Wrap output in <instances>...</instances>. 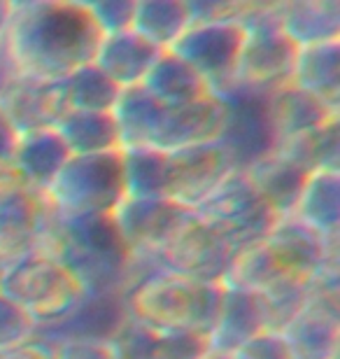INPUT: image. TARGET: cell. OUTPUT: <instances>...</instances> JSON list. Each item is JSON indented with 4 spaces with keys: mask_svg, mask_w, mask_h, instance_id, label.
I'll return each instance as SVG.
<instances>
[{
    "mask_svg": "<svg viewBox=\"0 0 340 359\" xmlns=\"http://www.w3.org/2000/svg\"><path fill=\"white\" fill-rule=\"evenodd\" d=\"M103 42L86 3L31 0L10 3L0 47L19 77L63 82L89 66Z\"/></svg>",
    "mask_w": 340,
    "mask_h": 359,
    "instance_id": "obj_1",
    "label": "cell"
},
{
    "mask_svg": "<svg viewBox=\"0 0 340 359\" xmlns=\"http://www.w3.org/2000/svg\"><path fill=\"white\" fill-rule=\"evenodd\" d=\"M38 252L61 262L82 283L86 294H124L131 252L112 215L52 212L40 236Z\"/></svg>",
    "mask_w": 340,
    "mask_h": 359,
    "instance_id": "obj_2",
    "label": "cell"
},
{
    "mask_svg": "<svg viewBox=\"0 0 340 359\" xmlns=\"http://www.w3.org/2000/svg\"><path fill=\"white\" fill-rule=\"evenodd\" d=\"M224 285L158 271L124 294L133 320L154 332H191L210 336L222 308Z\"/></svg>",
    "mask_w": 340,
    "mask_h": 359,
    "instance_id": "obj_3",
    "label": "cell"
},
{
    "mask_svg": "<svg viewBox=\"0 0 340 359\" xmlns=\"http://www.w3.org/2000/svg\"><path fill=\"white\" fill-rule=\"evenodd\" d=\"M0 294L17 304L38 329L61 320L86 292L61 262L33 252L0 271Z\"/></svg>",
    "mask_w": 340,
    "mask_h": 359,
    "instance_id": "obj_4",
    "label": "cell"
},
{
    "mask_svg": "<svg viewBox=\"0 0 340 359\" xmlns=\"http://www.w3.org/2000/svg\"><path fill=\"white\" fill-rule=\"evenodd\" d=\"M240 26L245 40L233 82L266 96L292 84L299 47L280 31V3H254Z\"/></svg>",
    "mask_w": 340,
    "mask_h": 359,
    "instance_id": "obj_5",
    "label": "cell"
},
{
    "mask_svg": "<svg viewBox=\"0 0 340 359\" xmlns=\"http://www.w3.org/2000/svg\"><path fill=\"white\" fill-rule=\"evenodd\" d=\"M45 198L59 215H112L126 198L121 149L70 156L45 189Z\"/></svg>",
    "mask_w": 340,
    "mask_h": 359,
    "instance_id": "obj_6",
    "label": "cell"
},
{
    "mask_svg": "<svg viewBox=\"0 0 340 359\" xmlns=\"http://www.w3.org/2000/svg\"><path fill=\"white\" fill-rule=\"evenodd\" d=\"M196 215L212 224L238 252L264 243L280 219L259 196L247 173L236 168L208 194L196 208Z\"/></svg>",
    "mask_w": 340,
    "mask_h": 359,
    "instance_id": "obj_7",
    "label": "cell"
},
{
    "mask_svg": "<svg viewBox=\"0 0 340 359\" xmlns=\"http://www.w3.org/2000/svg\"><path fill=\"white\" fill-rule=\"evenodd\" d=\"M212 96L224 105V128L217 142L226 149L233 168L247 170L252 163L268 156L278 145L266 105L268 96L236 82L215 91Z\"/></svg>",
    "mask_w": 340,
    "mask_h": 359,
    "instance_id": "obj_8",
    "label": "cell"
},
{
    "mask_svg": "<svg viewBox=\"0 0 340 359\" xmlns=\"http://www.w3.org/2000/svg\"><path fill=\"white\" fill-rule=\"evenodd\" d=\"M238 250L196 212L156 252L158 266L198 283H224Z\"/></svg>",
    "mask_w": 340,
    "mask_h": 359,
    "instance_id": "obj_9",
    "label": "cell"
},
{
    "mask_svg": "<svg viewBox=\"0 0 340 359\" xmlns=\"http://www.w3.org/2000/svg\"><path fill=\"white\" fill-rule=\"evenodd\" d=\"M243 40L245 31L240 24H193L168 52L189 63L215 93L233 82Z\"/></svg>",
    "mask_w": 340,
    "mask_h": 359,
    "instance_id": "obj_10",
    "label": "cell"
},
{
    "mask_svg": "<svg viewBox=\"0 0 340 359\" xmlns=\"http://www.w3.org/2000/svg\"><path fill=\"white\" fill-rule=\"evenodd\" d=\"M193 212L170 198H124L112 210V219L128 252L156 255Z\"/></svg>",
    "mask_w": 340,
    "mask_h": 359,
    "instance_id": "obj_11",
    "label": "cell"
},
{
    "mask_svg": "<svg viewBox=\"0 0 340 359\" xmlns=\"http://www.w3.org/2000/svg\"><path fill=\"white\" fill-rule=\"evenodd\" d=\"M231 170H233V163L219 142L175 149V152H168L163 196L170 198L172 203L196 210Z\"/></svg>",
    "mask_w": 340,
    "mask_h": 359,
    "instance_id": "obj_12",
    "label": "cell"
},
{
    "mask_svg": "<svg viewBox=\"0 0 340 359\" xmlns=\"http://www.w3.org/2000/svg\"><path fill=\"white\" fill-rule=\"evenodd\" d=\"M128 320L124 294H84V299L63 315L61 320L47 327L35 329V336L45 339L52 346L68 341L110 343L119 327Z\"/></svg>",
    "mask_w": 340,
    "mask_h": 359,
    "instance_id": "obj_13",
    "label": "cell"
},
{
    "mask_svg": "<svg viewBox=\"0 0 340 359\" xmlns=\"http://www.w3.org/2000/svg\"><path fill=\"white\" fill-rule=\"evenodd\" d=\"M52 212L45 194L33 187L0 198V271L38 252Z\"/></svg>",
    "mask_w": 340,
    "mask_h": 359,
    "instance_id": "obj_14",
    "label": "cell"
},
{
    "mask_svg": "<svg viewBox=\"0 0 340 359\" xmlns=\"http://www.w3.org/2000/svg\"><path fill=\"white\" fill-rule=\"evenodd\" d=\"M264 245L271 250L287 276L299 278L303 283H308L329 262H338V241L324 238L292 215L275 222Z\"/></svg>",
    "mask_w": 340,
    "mask_h": 359,
    "instance_id": "obj_15",
    "label": "cell"
},
{
    "mask_svg": "<svg viewBox=\"0 0 340 359\" xmlns=\"http://www.w3.org/2000/svg\"><path fill=\"white\" fill-rule=\"evenodd\" d=\"M340 299L310 297L303 311L282 329L294 359H338L340 346Z\"/></svg>",
    "mask_w": 340,
    "mask_h": 359,
    "instance_id": "obj_16",
    "label": "cell"
},
{
    "mask_svg": "<svg viewBox=\"0 0 340 359\" xmlns=\"http://www.w3.org/2000/svg\"><path fill=\"white\" fill-rule=\"evenodd\" d=\"M0 110L19 133L54 128L70 112L61 82H35L19 75L0 89Z\"/></svg>",
    "mask_w": 340,
    "mask_h": 359,
    "instance_id": "obj_17",
    "label": "cell"
},
{
    "mask_svg": "<svg viewBox=\"0 0 340 359\" xmlns=\"http://www.w3.org/2000/svg\"><path fill=\"white\" fill-rule=\"evenodd\" d=\"M222 128H224L222 100L217 96H208L189 105L168 107L151 147L163 149V152H175V149H184V147L210 145V142L219 140Z\"/></svg>",
    "mask_w": 340,
    "mask_h": 359,
    "instance_id": "obj_18",
    "label": "cell"
},
{
    "mask_svg": "<svg viewBox=\"0 0 340 359\" xmlns=\"http://www.w3.org/2000/svg\"><path fill=\"white\" fill-rule=\"evenodd\" d=\"M161 56V49L149 45L133 31L103 35L93 66L107 75L119 89L140 87L144 77Z\"/></svg>",
    "mask_w": 340,
    "mask_h": 359,
    "instance_id": "obj_19",
    "label": "cell"
},
{
    "mask_svg": "<svg viewBox=\"0 0 340 359\" xmlns=\"http://www.w3.org/2000/svg\"><path fill=\"white\" fill-rule=\"evenodd\" d=\"M261 332H266V322L257 294L224 287L219 315L208 336L210 350L233 355L238 348H243Z\"/></svg>",
    "mask_w": 340,
    "mask_h": 359,
    "instance_id": "obj_20",
    "label": "cell"
},
{
    "mask_svg": "<svg viewBox=\"0 0 340 359\" xmlns=\"http://www.w3.org/2000/svg\"><path fill=\"white\" fill-rule=\"evenodd\" d=\"M266 105H268V119L278 142L292 138V135L313 131V128L327 124L340 114V110H334L294 84H287V87L268 93Z\"/></svg>",
    "mask_w": 340,
    "mask_h": 359,
    "instance_id": "obj_21",
    "label": "cell"
},
{
    "mask_svg": "<svg viewBox=\"0 0 340 359\" xmlns=\"http://www.w3.org/2000/svg\"><path fill=\"white\" fill-rule=\"evenodd\" d=\"M292 84L340 110V40L299 47Z\"/></svg>",
    "mask_w": 340,
    "mask_h": 359,
    "instance_id": "obj_22",
    "label": "cell"
},
{
    "mask_svg": "<svg viewBox=\"0 0 340 359\" xmlns=\"http://www.w3.org/2000/svg\"><path fill=\"white\" fill-rule=\"evenodd\" d=\"M280 31L296 47L340 40V3L338 0L280 3Z\"/></svg>",
    "mask_w": 340,
    "mask_h": 359,
    "instance_id": "obj_23",
    "label": "cell"
},
{
    "mask_svg": "<svg viewBox=\"0 0 340 359\" xmlns=\"http://www.w3.org/2000/svg\"><path fill=\"white\" fill-rule=\"evenodd\" d=\"M70 159L68 147L54 128H38L19 135L12 163L33 189L45 194L52 180Z\"/></svg>",
    "mask_w": 340,
    "mask_h": 359,
    "instance_id": "obj_24",
    "label": "cell"
},
{
    "mask_svg": "<svg viewBox=\"0 0 340 359\" xmlns=\"http://www.w3.org/2000/svg\"><path fill=\"white\" fill-rule=\"evenodd\" d=\"M140 87L151 98H156L165 110L212 96L203 77L172 52H161Z\"/></svg>",
    "mask_w": 340,
    "mask_h": 359,
    "instance_id": "obj_25",
    "label": "cell"
},
{
    "mask_svg": "<svg viewBox=\"0 0 340 359\" xmlns=\"http://www.w3.org/2000/svg\"><path fill=\"white\" fill-rule=\"evenodd\" d=\"M245 173H247L250 182L254 184L259 196L264 198V203L278 217L294 215V208L299 203V196L308 180V173H303L301 168H296L294 163H289L275 152L264 156L261 161L252 163Z\"/></svg>",
    "mask_w": 340,
    "mask_h": 359,
    "instance_id": "obj_26",
    "label": "cell"
},
{
    "mask_svg": "<svg viewBox=\"0 0 340 359\" xmlns=\"http://www.w3.org/2000/svg\"><path fill=\"white\" fill-rule=\"evenodd\" d=\"M292 217L315 229L324 238L338 241L340 231V175L338 170L310 173Z\"/></svg>",
    "mask_w": 340,
    "mask_h": 359,
    "instance_id": "obj_27",
    "label": "cell"
},
{
    "mask_svg": "<svg viewBox=\"0 0 340 359\" xmlns=\"http://www.w3.org/2000/svg\"><path fill=\"white\" fill-rule=\"evenodd\" d=\"M54 131L61 135L70 156L107 154L121 149V135L112 112L72 110L56 121Z\"/></svg>",
    "mask_w": 340,
    "mask_h": 359,
    "instance_id": "obj_28",
    "label": "cell"
},
{
    "mask_svg": "<svg viewBox=\"0 0 340 359\" xmlns=\"http://www.w3.org/2000/svg\"><path fill=\"white\" fill-rule=\"evenodd\" d=\"M273 152L280 154L289 163H294L296 168H301L308 175L317 173V170H338V154H340L338 117L313 128V131L280 140Z\"/></svg>",
    "mask_w": 340,
    "mask_h": 359,
    "instance_id": "obj_29",
    "label": "cell"
},
{
    "mask_svg": "<svg viewBox=\"0 0 340 359\" xmlns=\"http://www.w3.org/2000/svg\"><path fill=\"white\" fill-rule=\"evenodd\" d=\"M165 107L151 98L142 87L121 89L117 103L112 107V117L117 121L121 147L151 145L163 121Z\"/></svg>",
    "mask_w": 340,
    "mask_h": 359,
    "instance_id": "obj_30",
    "label": "cell"
},
{
    "mask_svg": "<svg viewBox=\"0 0 340 359\" xmlns=\"http://www.w3.org/2000/svg\"><path fill=\"white\" fill-rule=\"evenodd\" d=\"M189 28V7L182 0H135L131 31L161 52Z\"/></svg>",
    "mask_w": 340,
    "mask_h": 359,
    "instance_id": "obj_31",
    "label": "cell"
},
{
    "mask_svg": "<svg viewBox=\"0 0 340 359\" xmlns=\"http://www.w3.org/2000/svg\"><path fill=\"white\" fill-rule=\"evenodd\" d=\"M168 152L151 145L121 147V173L126 198H165Z\"/></svg>",
    "mask_w": 340,
    "mask_h": 359,
    "instance_id": "obj_32",
    "label": "cell"
},
{
    "mask_svg": "<svg viewBox=\"0 0 340 359\" xmlns=\"http://www.w3.org/2000/svg\"><path fill=\"white\" fill-rule=\"evenodd\" d=\"M63 93H66L68 110L79 112H112L121 89L110 77L89 63V66L75 70L70 77L61 82Z\"/></svg>",
    "mask_w": 340,
    "mask_h": 359,
    "instance_id": "obj_33",
    "label": "cell"
},
{
    "mask_svg": "<svg viewBox=\"0 0 340 359\" xmlns=\"http://www.w3.org/2000/svg\"><path fill=\"white\" fill-rule=\"evenodd\" d=\"M282 276H287V273L275 262L271 250L266 248L264 243H259V245H252L236 255V259L229 266L226 278H224L222 285L259 294L268 285H273L275 280H280Z\"/></svg>",
    "mask_w": 340,
    "mask_h": 359,
    "instance_id": "obj_34",
    "label": "cell"
},
{
    "mask_svg": "<svg viewBox=\"0 0 340 359\" xmlns=\"http://www.w3.org/2000/svg\"><path fill=\"white\" fill-rule=\"evenodd\" d=\"M261 315L266 322V332H282L296 315L303 311L308 301V283L299 278L282 276L257 294Z\"/></svg>",
    "mask_w": 340,
    "mask_h": 359,
    "instance_id": "obj_35",
    "label": "cell"
},
{
    "mask_svg": "<svg viewBox=\"0 0 340 359\" xmlns=\"http://www.w3.org/2000/svg\"><path fill=\"white\" fill-rule=\"evenodd\" d=\"M156 336L158 332L144 327L142 322H137L128 315V320L119 327V332L112 336L107 348H110L112 359H151Z\"/></svg>",
    "mask_w": 340,
    "mask_h": 359,
    "instance_id": "obj_36",
    "label": "cell"
},
{
    "mask_svg": "<svg viewBox=\"0 0 340 359\" xmlns=\"http://www.w3.org/2000/svg\"><path fill=\"white\" fill-rule=\"evenodd\" d=\"M208 350V336L191 332H158L151 359H200Z\"/></svg>",
    "mask_w": 340,
    "mask_h": 359,
    "instance_id": "obj_37",
    "label": "cell"
},
{
    "mask_svg": "<svg viewBox=\"0 0 340 359\" xmlns=\"http://www.w3.org/2000/svg\"><path fill=\"white\" fill-rule=\"evenodd\" d=\"M35 334V322L17 304L0 294V353L17 348Z\"/></svg>",
    "mask_w": 340,
    "mask_h": 359,
    "instance_id": "obj_38",
    "label": "cell"
},
{
    "mask_svg": "<svg viewBox=\"0 0 340 359\" xmlns=\"http://www.w3.org/2000/svg\"><path fill=\"white\" fill-rule=\"evenodd\" d=\"M86 7L103 35L131 31L135 0H98V3H86Z\"/></svg>",
    "mask_w": 340,
    "mask_h": 359,
    "instance_id": "obj_39",
    "label": "cell"
},
{
    "mask_svg": "<svg viewBox=\"0 0 340 359\" xmlns=\"http://www.w3.org/2000/svg\"><path fill=\"white\" fill-rule=\"evenodd\" d=\"M233 359H294L278 332H261L233 353Z\"/></svg>",
    "mask_w": 340,
    "mask_h": 359,
    "instance_id": "obj_40",
    "label": "cell"
},
{
    "mask_svg": "<svg viewBox=\"0 0 340 359\" xmlns=\"http://www.w3.org/2000/svg\"><path fill=\"white\" fill-rule=\"evenodd\" d=\"M54 359H112L107 343L68 341L54 346Z\"/></svg>",
    "mask_w": 340,
    "mask_h": 359,
    "instance_id": "obj_41",
    "label": "cell"
},
{
    "mask_svg": "<svg viewBox=\"0 0 340 359\" xmlns=\"http://www.w3.org/2000/svg\"><path fill=\"white\" fill-rule=\"evenodd\" d=\"M0 359H54V346L33 334V339H28L21 346L3 350Z\"/></svg>",
    "mask_w": 340,
    "mask_h": 359,
    "instance_id": "obj_42",
    "label": "cell"
},
{
    "mask_svg": "<svg viewBox=\"0 0 340 359\" xmlns=\"http://www.w3.org/2000/svg\"><path fill=\"white\" fill-rule=\"evenodd\" d=\"M19 131L14 128V124L7 119V114L0 110V163L12 161L14 149H17L19 142Z\"/></svg>",
    "mask_w": 340,
    "mask_h": 359,
    "instance_id": "obj_43",
    "label": "cell"
},
{
    "mask_svg": "<svg viewBox=\"0 0 340 359\" xmlns=\"http://www.w3.org/2000/svg\"><path fill=\"white\" fill-rule=\"evenodd\" d=\"M14 75H17V73L12 70L10 61H7V59H5V54H3V47H0V89H3L5 84L10 82Z\"/></svg>",
    "mask_w": 340,
    "mask_h": 359,
    "instance_id": "obj_44",
    "label": "cell"
},
{
    "mask_svg": "<svg viewBox=\"0 0 340 359\" xmlns=\"http://www.w3.org/2000/svg\"><path fill=\"white\" fill-rule=\"evenodd\" d=\"M7 14H10V3H0V35H3V28H5Z\"/></svg>",
    "mask_w": 340,
    "mask_h": 359,
    "instance_id": "obj_45",
    "label": "cell"
},
{
    "mask_svg": "<svg viewBox=\"0 0 340 359\" xmlns=\"http://www.w3.org/2000/svg\"><path fill=\"white\" fill-rule=\"evenodd\" d=\"M200 359H233V355H226V353H217V350H208V353L200 357Z\"/></svg>",
    "mask_w": 340,
    "mask_h": 359,
    "instance_id": "obj_46",
    "label": "cell"
}]
</instances>
